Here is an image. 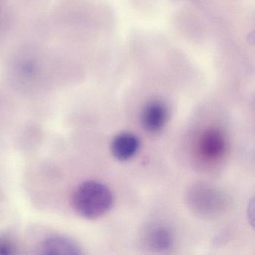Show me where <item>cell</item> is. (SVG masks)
I'll list each match as a JSON object with an SVG mask.
<instances>
[{"mask_svg":"<svg viewBox=\"0 0 255 255\" xmlns=\"http://www.w3.org/2000/svg\"><path fill=\"white\" fill-rule=\"evenodd\" d=\"M113 192L107 185L97 180H87L77 186L71 198L77 214L88 219L101 217L112 208Z\"/></svg>","mask_w":255,"mask_h":255,"instance_id":"1","label":"cell"},{"mask_svg":"<svg viewBox=\"0 0 255 255\" xmlns=\"http://www.w3.org/2000/svg\"><path fill=\"white\" fill-rule=\"evenodd\" d=\"M188 198L190 207L201 216H214L222 210L224 205L220 192L204 185L192 188Z\"/></svg>","mask_w":255,"mask_h":255,"instance_id":"2","label":"cell"},{"mask_svg":"<svg viewBox=\"0 0 255 255\" xmlns=\"http://www.w3.org/2000/svg\"><path fill=\"white\" fill-rule=\"evenodd\" d=\"M166 107L160 101L148 103L141 113V124L146 131L156 133L163 129L168 121Z\"/></svg>","mask_w":255,"mask_h":255,"instance_id":"3","label":"cell"},{"mask_svg":"<svg viewBox=\"0 0 255 255\" xmlns=\"http://www.w3.org/2000/svg\"><path fill=\"white\" fill-rule=\"evenodd\" d=\"M199 151L207 160H216L223 156L226 147L225 136L217 129H208L201 135Z\"/></svg>","mask_w":255,"mask_h":255,"instance_id":"4","label":"cell"},{"mask_svg":"<svg viewBox=\"0 0 255 255\" xmlns=\"http://www.w3.org/2000/svg\"><path fill=\"white\" fill-rule=\"evenodd\" d=\"M113 156L121 161L132 159L140 148V141L135 134L125 132L116 135L111 143Z\"/></svg>","mask_w":255,"mask_h":255,"instance_id":"5","label":"cell"},{"mask_svg":"<svg viewBox=\"0 0 255 255\" xmlns=\"http://www.w3.org/2000/svg\"><path fill=\"white\" fill-rule=\"evenodd\" d=\"M41 250L44 255H77L83 254L82 249L77 242L64 236H53L46 239L41 243Z\"/></svg>","mask_w":255,"mask_h":255,"instance_id":"6","label":"cell"},{"mask_svg":"<svg viewBox=\"0 0 255 255\" xmlns=\"http://www.w3.org/2000/svg\"><path fill=\"white\" fill-rule=\"evenodd\" d=\"M144 245L150 250L165 252L173 244V236L171 231L162 225H153L144 231L142 236Z\"/></svg>","mask_w":255,"mask_h":255,"instance_id":"7","label":"cell"},{"mask_svg":"<svg viewBox=\"0 0 255 255\" xmlns=\"http://www.w3.org/2000/svg\"><path fill=\"white\" fill-rule=\"evenodd\" d=\"M16 253L15 243L7 237H0V255H11Z\"/></svg>","mask_w":255,"mask_h":255,"instance_id":"8","label":"cell"},{"mask_svg":"<svg viewBox=\"0 0 255 255\" xmlns=\"http://www.w3.org/2000/svg\"><path fill=\"white\" fill-rule=\"evenodd\" d=\"M20 68H21L22 72L24 73L25 74H29V75L33 74L35 71V65L31 62H25Z\"/></svg>","mask_w":255,"mask_h":255,"instance_id":"9","label":"cell"}]
</instances>
